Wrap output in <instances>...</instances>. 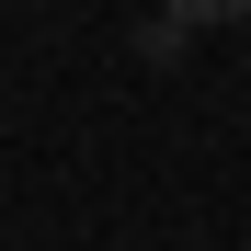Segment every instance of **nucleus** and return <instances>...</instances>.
<instances>
[{"label": "nucleus", "instance_id": "f257e3e1", "mask_svg": "<svg viewBox=\"0 0 251 251\" xmlns=\"http://www.w3.org/2000/svg\"><path fill=\"white\" fill-rule=\"evenodd\" d=\"M183 34H194V23H172V12L137 23V57H149V69H172V57H183Z\"/></svg>", "mask_w": 251, "mask_h": 251}, {"label": "nucleus", "instance_id": "f03ea898", "mask_svg": "<svg viewBox=\"0 0 251 251\" xmlns=\"http://www.w3.org/2000/svg\"><path fill=\"white\" fill-rule=\"evenodd\" d=\"M172 23H251V0H160Z\"/></svg>", "mask_w": 251, "mask_h": 251}]
</instances>
